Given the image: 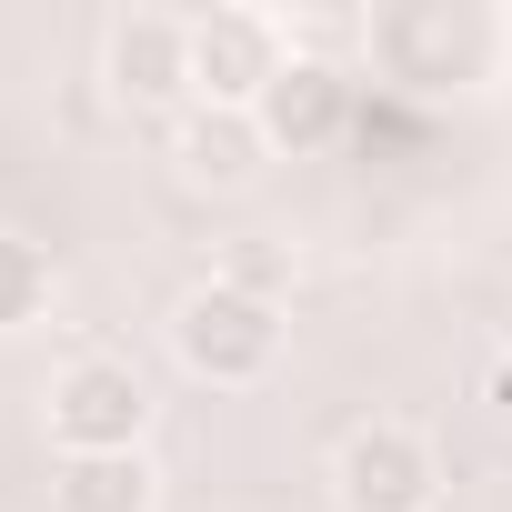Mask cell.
Here are the masks:
<instances>
[{
  "label": "cell",
  "instance_id": "1",
  "mask_svg": "<svg viewBox=\"0 0 512 512\" xmlns=\"http://www.w3.org/2000/svg\"><path fill=\"white\" fill-rule=\"evenodd\" d=\"M171 352H181L191 382H262L282 362V302H262V292L211 272L201 292L171 302Z\"/></svg>",
  "mask_w": 512,
  "mask_h": 512
},
{
  "label": "cell",
  "instance_id": "2",
  "mask_svg": "<svg viewBox=\"0 0 512 512\" xmlns=\"http://www.w3.org/2000/svg\"><path fill=\"white\" fill-rule=\"evenodd\" d=\"M492 21L482 11H452V0H402V11H372L362 21V51L382 61V81H402V91H462V81H482V61H492Z\"/></svg>",
  "mask_w": 512,
  "mask_h": 512
},
{
  "label": "cell",
  "instance_id": "3",
  "mask_svg": "<svg viewBox=\"0 0 512 512\" xmlns=\"http://www.w3.org/2000/svg\"><path fill=\"white\" fill-rule=\"evenodd\" d=\"M141 432H151V392H141V372H131V362L91 352V362H71V372L51 382V442H61V462L141 452Z\"/></svg>",
  "mask_w": 512,
  "mask_h": 512
},
{
  "label": "cell",
  "instance_id": "4",
  "mask_svg": "<svg viewBox=\"0 0 512 512\" xmlns=\"http://www.w3.org/2000/svg\"><path fill=\"white\" fill-rule=\"evenodd\" d=\"M332 492H342V512H432L442 502V452L412 422H362L332 452Z\"/></svg>",
  "mask_w": 512,
  "mask_h": 512
},
{
  "label": "cell",
  "instance_id": "5",
  "mask_svg": "<svg viewBox=\"0 0 512 512\" xmlns=\"http://www.w3.org/2000/svg\"><path fill=\"white\" fill-rule=\"evenodd\" d=\"M292 41L272 11H191V101L201 111H251L282 81Z\"/></svg>",
  "mask_w": 512,
  "mask_h": 512
},
{
  "label": "cell",
  "instance_id": "6",
  "mask_svg": "<svg viewBox=\"0 0 512 512\" xmlns=\"http://www.w3.org/2000/svg\"><path fill=\"white\" fill-rule=\"evenodd\" d=\"M251 131H262V151H332V141L352 131V81H342L332 61L292 51L282 81L251 101Z\"/></svg>",
  "mask_w": 512,
  "mask_h": 512
},
{
  "label": "cell",
  "instance_id": "7",
  "mask_svg": "<svg viewBox=\"0 0 512 512\" xmlns=\"http://www.w3.org/2000/svg\"><path fill=\"white\" fill-rule=\"evenodd\" d=\"M111 91L131 111H161L191 91V21L181 11H121L111 21Z\"/></svg>",
  "mask_w": 512,
  "mask_h": 512
},
{
  "label": "cell",
  "instance_id": "8",
  "mask_svg": "<svg viewBox=\"0 0 512 512\" xmlns=\"http://www.w3.org/2000/svg\"><path fill=\"white\" fill-rule=\"evenodd\" d=\"M171 151H181V171H191V181L231 191V181H251V161H262V131H251V111H191Z\"/></svg>",
  "mask_w": 512,
  "mask_h": 512
},
{
  "label": "cell",
  "instance_id": "9",
  "mask_svg": "<svg viewBox=\"0 0 512 512\" xmlns=\"http://www.w3.org/2000/svg\"><path fill=\"white\" fill-rule=\"evenodd\" d=\"M51 502H61V512H151V462H141V452H91V462H61Z\"/></svg>",
  "mask_w": 512,
  "mask_h": 512
},
{
  "label": "cell",
  "instance_id": "10",
  "mask_svg": "<svg viewBox=\"0 0 512 512\" xmlns=\"http://www.w3.org/2000/svg\"><path fill=\"white\" fill-rule=\"evenodd\" d=\"M41 302H51V251L21 241V231H0V332L41 322Z\"/></svg>",
  "mask_w": 512,
  "mask_h": 512
},
{
  "label": "cell",
  "instance_id": "11",
  "mask_svg": "<svg viewBox=\"0 0 512 512\" xmlns=\"http://www.w3.org/2000/svg\"><path fill=\"white\" fill-rule=\"evenodd\" d=\"M482 402H492V412H502V422H512V342H502V352H492V372H482Z\"/></svg>",
  "mask_w": 512,
  "mask_h": 512
}]
</instances>
